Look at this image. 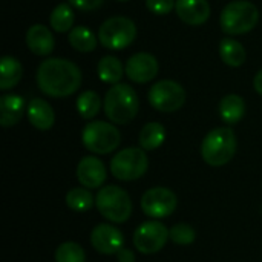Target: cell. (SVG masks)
<instances>
[{
    "mask_svg": "<svg viewBox=\"0 0 262 262\" xmlns=\"http://www.w3.org/2000/svg\"><path fill=\"white\" fill-rule=\"evenodd\" d=\"M246 115V101L238 94H229L220 101V117L229 126L239 123Z\"/></svg>",
    "mask_w": 262,
    "mask_h": 262,
    "instance_id": "obj_19",
    "label": "cell"
},
{
    "mask_svg": "<svg viewBox=\"0 0 262 262\" xmlns=\"http://www.w3.org/2000/svg\"><path fill=\"white\" fill-rule=\"evenodd\" d=\"M236 154V135L230 127L210 130L201 143V157L212 167L226 166Z\"/></svg>",
    "mask_w": 262,
    "mask_h": 262,
    "instance_id": "obj_3",
    "label": "cell"
},
{
    "mask_svg": "<svg viewBox=\"0 0 262 262\" xmlns=\"http://www.w3.org/2000/svg\"><path fill=\"white\" fill-rule=\"evenodd\" d=\"M170 239V230L160 221H146L134 233V246L143 255H154L164 249Z\"/></svg>",
    "mask_w": 262,
    "mask_h": 262,
    "instance_id": "obj_10",
    "label": "cell"
},
{
    "mask_svg": "<svg viewBox=\"0 0 262 262\" xmlns=\"http://www.w3.org/2000/svg\"><path fill=\"white\" fill-rule=\"evenodd\" d=\"M26 117H28L29 123L38 130H49L55 123L54 109L43 98H32L28 103Z\"/></svg>",
    "mask_w": 262,
    "mask_h": 262,
    "instance_id": "obj_18",
    "label": "cell"
},
{
    "mask_svg": "<svg viewBox=\"0 0 262 262\" xmlns=\"http://www.w3.org/2000/svg\"><path fill=\"white\" fill-rule=\"evenodd\" d=\"M74 9L69 3H60L57 5L51 15H49V25L55 32H68L74 28Z\"/></svg>",
    "mask_w": 262,
    "mask_h": 262,
    "instance_id": "obj_25",
    "label": "cell"
},
{
    "mask_svg": "<svg viewBox=\"0 0 262 262\" xmlns=\"http://www.w3.org/2000/svg\"><path fill=\"white\" fill-rule=\"evenodd\" d=\"M95 204V198L86 187H74L66 193V206L74 212H86L92 209Z\"/></svg>",
    "mask_w": 262,
    "mask_h": 262,
    "instance_id": "obj_27",
    "label": "cell"
},
{
    "mask_svg": "<svg viewBox=\"0 0 262 262\" xmlns=\"http://www.w3.org/2000/svg\"><path fill=\"white\" fill-rule=\"evenodd\" d=\"M75 106L81 118L92 120L95 118V115H98L101 109V100L95 91H84L78 95Z\"/></svg>",
    "mask_w": 262,
    "mask_h": 262,
    "instance_id": "obj_26",
    "label": "cell"
},
{
    "mask_svg": "<svg viewBox=\"0 0 262 262\" xmlns=\"http://www.w3.org/2000/svg\"><path fill=\"white\" fill-rule=\"evenodd\" d=\"M117 2H129V0H117Z\"/></svg>",
    "mask_w": 262,
    "mask_h": 262,
    "instance_id": "obj_34",
    "label": "cell"
},
{
    "mask_svg": "<svg viewBox=\"0 0 262 262\" xmlns=\"http://www.w3.org/2000/svg\"><path fill=\"white\" fill-rule=\"evenodd\" d=\"M164 140H166V129L161 123H157V121L144 124L138 137L140 147L144 150L158 149L160 146H163Z\"/></svg>",
    "mask_w": 262,
    "mask_h": 262,
    "instance_id": "obj_22",
    "label": "cell"
},
{
    "mask_svg": "<svg viewBox=\"0 0 262 262\" xmlns=\"http://www.w3.org/2000/svg\"><path fill=\"white\" fill-rule=\"evenodd\" d=\"M69 45L78 52H92L97 48V35L84 26H74L68 35Z\"/></svg>",
    "mask_w": 262,
    "mask_h": 262,
    "instance_id": "obj_24",
    "label": "cell"
},
{
    "mask_svg": "<svg viewBox=\"0 0 262 262\" xmlns=\"http://www.w3.org/2000/svg\"><path fill=\"white\" fill-rule=\"evenodd\" d=\"M137 38V25L124 15H115L104 20L98 29V41L111 51H121L130 46Z\"/></svg>",
    "mask_w": 262,
    "mask_h": 262,
    "instance_id": "obj_7",
    "label": "cell"
},
{
    "mask_svg": "<svg viewBox=\"0 0 262 262\" xmlns=\"http://www.w3.org/2000/svg\"><path fill=\"white\" fill-rule=\"evenodd\" d=\"M147 100L160 112H177L186 103V91L175 80H160L150 86Z\"/></svg>",
    "mask_w": 262,
    "mask_h": 262,
    "instance_id": "obj_9",
    "label": "cell"
},
{
    "mask_svg": "<svg viewBox=\"0 0 262 262\" xmlns=\"http://www.w3.org/2000/svg\"><path fill=\"white\" fill-rule=\"evenodd\" d=\"M103 107L111 123L127 124L138 114V107H140L138 95L130 84L126 83L112 84L104 95Z\"/></svg>",
    "mask_w": 262,
    "mask_h": 262,
    "instance_id": "obj_2",
    "label": "cell"
},
{
    "mask_svg": "<svg viewBox=\"0 0 262 262\" xmlns=\"http://www.w3.org/2000/svg\"><path fill=\"white\" fill-rule=\"evenodd\" d=\"M95 206L103 218L111 223H126L132 215V201L126 190L118 186H104L95 196Z\"/></svg>",
    "mask_w": 262,
    "mask_h": 262,
    "instance_id": "obj_5",
    "label": "cell"
},
{
    "mask_svg": "<svg viewBox=\"0 0 262 262\" xmlns=\"http://www.w3.org/2000/svg\"><path fill=\"white\" fill-rule=\"evenodd\" d=\"M253 88H255V91L262 95V69L255 75V78H253Z\"/></svg>",
    "mask_w": 262,
    "mask_h": 262,
    "instance_id": "obj_33",
    "label": "cell"
},
{
    "mask_svg": "<svg viewBox=\"0 0 262 262\" xmlns=\"http://www.w3.org/2000/svg\"><path fill=\"white\" fill-rule=\"evenodd\" d=\"M38 89L52 98H66L81 86L80 68L68 58H48L40 63L35 74Z\"/></svg>",
    "mask_w": 262,
    "mask_h": 262,
    "instance_id": "obj_1",
    "label": "cell"
},
{
    "mask_svg": "<svg viewBox=\"0 0 262 262\" xmlns=\"http://www.w3.org/2000/svg\"><path fill=\"white\" fill-rule=\"evenodd\" d=\"M175 12L184 23L201 26L210 17V5L207 0H177Z\"/></svg>",
    "mask_w": 262,
    "mask_h": 262,
    "instance_id": "obj_15",
    "label": "cell"
},
{
    "mask_svg": "<svg viewBox=\"0 0 262 262\" xmlns=\"http://www.w3.org/2000/svg\"><path fill=\"white\" fill-rule=\"evenodd\" d=\"M92 247L101 255H117L124 244V235L111 224H98L91 233Z\"/></svg>",
    "mask_w": 262,
    "mask_h": 262,
    "instance_id": "obj_13",
    "label": "cell"
},
{
    "mask_svg": "<svg viewBox=\"0 0 262 262\" xmlns=\"http://www.w3.org/2000/svg\"><path fill=\"white\" fill-rule=\"evenodd\" d=\"M107 170L104 163L94 155L84 157L77 166V180L86 189H98L104 184Z\"/></svg>",
    "mask_w": 262,
    "mask_h": 262,
    "instance_id": "obj_14",
    "label": "cell"
},
{
    "mask_svg": "<svg viewBox=\"0 0 262 262\" xmlns=\"http://www.w3.org/2000/svg\"><path fill=\"white\" fill-rule=\"evenodd\" d=\"M117 259H118V262H135L137 259H135V253L132 252V250H129V249H121L117 255Z\"/></svg>",
    "mask_w": 262,
    "mask_h": 262,
    "instance_id": "obj_32",
    "label": "cell"
},
{
    "mask_svg": "<svg viewBox=\"0 0 262 262\" xmlns=\"http://www.w3.org/2000/svg\"><path fill=\"white\" fill-rule=\"evenodd\" d=\"M141 210L144 215L161 220L172 215L177 209V195L167 187H152L141 196Z\"/></svg>",
    "mask_w": 262,
    "mask_h": 262,
    "instance_id": "obj_11",
    "label": "cell"
},
{
    "mask_svg": "<svg viewBox=\"0 0 262 262\" xmlns=\"http://www.w3.org/2000/svg\"><path fill=\"white\" fill-rule=\"evenodd\" d=\"M28 109L21 95L17 94H3L0 97V124L3 127L15 126L25 115Z\"/></svg>",
    "mask_w": 262,
    "mask_h": 262,
    "instance_id": "obj_17",
    "label": "cell"
},
{
    "mask_svg": "<svg viewBox=\"0 0 262 262\" xmlns=\"http://www.w3.org/2000/svg\"><path fill=\"white\" fill-rule=\"evenodd\" d=\"M170 239L178 246H189L196 239V232L190 224L180 223L170 229Z\"/></svg>",
    "mask_w": 262,
    "mask_h": 262,
    "instance_id": "obj_29",
    "label": "cell"
},
{
    "mask_svg": "<svg viewBox=\"0 0 262 262\" xmlns=\"http://www.w3.org/2000/svg\"><path fill=\"white\" fill-rule=\"evenodd\" d=\"M158 60L149 52H137L124 64V71L129 80L138 84L152 81L158 75Z\"/></svg>",
    "mask_w": 262,
    "mask_h": 262,
    "instance_id": "obj_12",
    "label": "cell"
},
{
    "mask_svg": "<svg viewBox=\"0 0 262 262\" xmlns=\"http://www.w3.org/2000/svg\"><path fill=\"white\" fill-rule=\"evenodd\" d=\"M97 74L103 83L117 84V83H120V80L123 78V74H126V71L123 68V63L117 57L106 55L98 61Z\"/></svg>",
    "mask_w": 262,
    "mask_h": 262,
    "instance_id": "obj_23",
    "label": "cell"
},
{
    "mask_svg": "<svg viewBox=\"0 0 262 262\" xmlns=\"http://www.w3.org/2000/svg\"><path fill=\"white\" fill-rule=\"evenodd\" d=\"M149 169V158L141 147H126L111 160V173L120 181H135L144 177Z\"/></svg>",
    "mask_w": 262,
    "mask_h": 262,
    "instance_id": "obj_8",
    "label": "cell"
},
{
    "mask_svg": "<svg viewBox=\"0 0 262 262\" xmlns=\"http://www.w3.org/2000/svg\"><path fill=\"white\" fill-rule=\"evenodd\" d=\"M258 20V8L247 0H235L227 3L220 15L221 29L229 35H241L252 31Z\"/></svg>",
    "mask_w": 262,
    "mask_h": 262,
    "instance_id": "obj_4",
    "label": "cell"
},
{
    "mask_svg": "<svg viewBox=\"0 0 262 262\" xmlns=\"http://www.w3.org/2000/svg\"><path fill=\"white\" fill-rule=\"evenodd\" d=\"M83 146L95 155H107L114 152L121 143V134L107 121H91L81 132Z\"/></svg>",
    "mask_w": 262,
    "mask_h": 262,
    "instance_id": "obj_6",
    "label": "cell"
},
{
    "mask_svg": "<svg viewBox=\"0 0 262 262\" xmlns=\"http://www.w3.org/2000/svg\"><path fill=\"white\" fill-rule=\"evenodd\" d=\"M23 75V68L21 63L12 57V55H5L0 60V89L2 91H9L14 86H17L21 80Z\"/></svg>",
    "mask_w": 262,
    "mask_h": 262,
    "instance_id": "obj_20",
    "label": "cell"
},
{
    "mask_svg": "<svg viewBox=\"0 0 262 262\" xmlns=\"http://www.w3.org/2000/svg\"><path fill=\"white\" fill-rule=\"evenodd\" d=\"M25 40H26V46L29 48V51L35 55H40V57L49 55L55 46V40H54L52 32L49 31L48 26L40 25V23L32 25L28 29Z\"/></svg>",
    "mask_w": 262,
    "mask_h": 262,
    "instance_id": "obj_16",
    "label": "cell"
},
{
    "mask_svg": "<svg viewBox=\"0 0 262 262\" xmlns=\"http://www.w3.org/2000/svg\"><path fill=\"white\" fill-rule=\"evenodd\" d=\"M220 55L221 60L232 68H239L247 60V52L243 43L232 37H226L220 41Z\"/></svg>",
    "mask_w": 262,
    "mask_h": 262,
    "instance_id": "obj_21",
    "label": "cell"
},
{
    "mask_svg": "<svg viewBox=\"0 0 262 262\" xmlns=\"http://www.w3.org/2000/svg\"><path fill=\"white\" fill-rule=\"evenodd\" d=\"M177 0H146L147 9L155 15H166L175 8Z\"/></svg>",
    "mask_w": 262,
    "mask_h": 262,
    "instance_id": "obj_30",
    "label": "cell"
},
{
    "mask_svg": "<svg viewBox=\"0 0 262 262\" xmlns=\"http://www.w3.org/2000/svg\"><path fill=\"white\" fill-rule=\"evenodd\" d=\"M55 262H86V253L80 244L68 241L57 247Z\"/></svg>",
    "mask_w": 262,
    "mask_h": 262,
    "instance_id": "obj_28",
    "label": "cell"
},
{
    "mask_svg": "<svg viewBox=\"0 0 262 262\" xmlns=\"http://www.w3.org/2000/svg\"><path fill=\"white\" fill-rule=\"evenodd\" d=\"M104 3V0H69V5L74 6L78 11H94L100 8Z\"/></svg>",
    "mask_w": 262,
    "mask_h": 262,
    "instance_id": "obj_31",
    "label": "cell"
}]
</instances>
